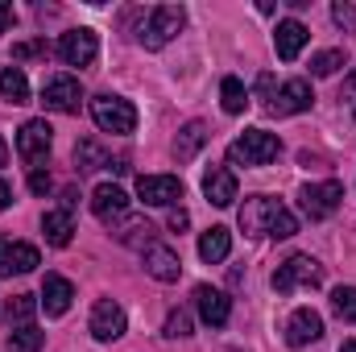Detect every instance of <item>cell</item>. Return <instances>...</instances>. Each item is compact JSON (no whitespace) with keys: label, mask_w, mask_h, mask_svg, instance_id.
Instances as JSON below:
<instances>
[{"label":"cell","mask_w":356,"mask_h":352,"mask_svg":"<svg viewBox=\"0 0 356 352\" xmlns=\"http://www.w3.org/2000/svg\"><path fill=\"white\" fill-rule=\"evenodd\" d=\"M42 104L54 108V112H79V104H83V88H79V79H71V75H54V79H46V88H42Z\"/></svg>","instance_id":"8fae6325"},{"label":"cell","mask_w":356,"mask_h":352,"mask_svg":"<svg viewBox=\"0 0 356 352\" xmlns=\"http://www.w3.org/2000/svg\"><path fill=\"white\" fill-rule=\"evenodd\" d=\"M0 95L8 104H29V79H25L21 67H4L0 71Z\"/></svg>","instance_id":"cb8c5ba5"},{"label":"cell","mask_w":356,"mask_h":352,"mask_svg":"<svg viewBox=\"0 0 356 352\" xmlns=\"http://www.w3.org/2000/svg\"><path fill=\"white\" fill-rule=\"evenodd\" d=\"M182 25H186V8L182 4H158V8H149V21H145V29L137 38H141L145 50H162L182 33Z\"/></svg>","instance_id":"3957f363"},{"label":"cell","mask_w":356,"mask_h":352,"mask_svg":"<svg viewBox=\"0 0 356 352\" xmlns=\"http://www.w3.org/2000/svg\"><path fill=\"white\" fill-rule=\"evenodd\" d=\"M50 133H54V129H50L46 120H25V125L17 129V154H21L25 166L38 170V166L50 158V141H54Z\"/></svg>","instance_id":"8992f818"},{"label":"cell","mask_w":356,"mask_h":352,"mask_svg":"<svg viewBox=\"0 0 356 352\" xmlns=\"http://www.w3.org/2000/svg\"><path fill=\"white\" fill-rule=\"evenodd\" d=\"M8 203H13V191H8V182H4V178H0V211H4V207H8Z\"/></svg>","instance_id":"ab89813d"},{"label":"cell","mask_w":356,"mask_h":352,"mask_svg":"<svg viewBox=\"0 0 356 352\" xmlns=\"http://www.w3.org/2000/svg\"><path fill=\"white\" fill-rule=\"evenodd\" d=\"M340 352H356V340H348V344H344V349H340Z\"/></svg>","instance_id":"b9f144b4"},{"label":"cell","mask_w":356,"mask_h":352,"mask_svg":"<svg viewBox=\"0 0 356 352\" xmlns=\"http://www.w3.org/2000/svg\"><path fill=\"white\" fill-rule=\"evenodd\" d=\"M323 336V315L311 311V307H298L290 319H286V344L290 349H307Z\"/></svg>","instance_id":"7c38bea8"},{"label":"cell","mask_w":356,"mask_h":352,"mask_svg":"<svg viewBox=\"0 0 356 352\" xmlns=\"http://www.w3.org/2000/svg\"><path fill=\"white\" fill-rule=\"evenodd\" d=\"M91 120L104 129V133H133L137 129V108L124 99V95H95L91 99Z\"/></svg>","instance_id":"277c9868"},{"label":"cell","mask_w":356,"mask_h":352,"mask_svg":"<svg viewBox=\"0 0 356 352\" xmlns=\"http://www.w3.org/2000/svg\"><path fill=\"white\" fill-rule=\"evenodd\" d=\"M71 298H75V286L63 278V273H46V282H42V311L50 315V319H58V315H67L71 311Z\"/></svg>","instance_id":"2e32d148"},{"label":"cell","mask_w":356,"mask_h":352,"mask_svg":"<svg viewBox=\"0 0 356 352\" xmlns=\"http://www.w3.org/2000/svg\"><path fill=\"white\" fill-rule=\"evenodd\" d=\"M203 195H207L211 207H232V199H236V175H232L228 166H207V175H203Z\"/></svg>","instance_id":"d6986e66"},{"label":"cell","mask_w":356,"mask_h":352,"mask_svg":"<svg viewBox=\"0 0 356 352\" xmlns=\"http://www.w3.org/2000/svg\"><path fill=\"white\" fill-rule=\"evenodd\" d=\"M332 21H336L340 29H348V33H353V29H356V8L348 4V0H336V4H332Z\"/></svg>","instance_id":"836d02e7"},{"label":"cell","mask_w":356,"mask_h":352,"mask_svg":"<svg viewBox=\"0 0 356 352\" xmlns=\"http://www.w3.org/2000/svg\"><path fill=\"white\" fill-rule=\"evenodd\" d=\"M162 336H170V340H182V336H191V311H170L166 315V328H162Z\"/></svg>","instance_id":"1f68e13d"},{"label":"cell","mask_w":356,"mask_h":352,"mask_svg":"<svg viewBox=\"0 0 356 352\" xmlns=\"http://www.w3.org/2000/svg\"><path fill=\"white\" fill-rule=\"evenodd\" d=\"M166 224H170V232H182V228H186V224H191V216H186V211H182V207H175V211H170V220H166Z\"/></svg>","instance_id":"8d00e7d4"},{"label":"cell","mask_w":356,"mask_h":352,"mask_svg":"<svg viewBox=\"0 0 356 352\" xmlns=\"http://www.w3.org/2000/svg\"><path fill=\"white\" fill-rule=\"evenodd\" d=\"M33 311H38V298H33V294H13V298L4 303V319H8V328H13V323L25 328V323L33 319Z\"/></svg>","instance_id":"4316f807"},{"label":"cell","mask_w":356,"mask_h":352,"mask_svg":"<svg viewBox=\"0 0 356 352\" xmlns=\"http://www.w3.org/2000/svg\"><path fill=\"white\" fill-rule=\"evenodd\" d=\"M91 336H95L99 344L124 336V307H120L116 298H99V303L91 307Z\"/></svg>","instance_id":"30bf717a"},{"label":"cell","mask_w":356,"mask_h":352,"mask_svg":"<svg viewBox=\"0 0 356 352\" xmlns=\"http://www.w3.org/2000/svg\"><path fill=\"white\" fill-rule=\"evenodd\" d=\"M340 67H348V54H344V50H319V54L311 58V75H315V79H327V75H336Z\"/></svg>","instance_id":"83f0119b"},{"label":"cell","mask_w":356,"mask_h":352,"mask_svg":"<svg viewBox=\"0 0 356 352\" xmlns=\"http://www.w3.org/2000/svg\"><path fill=\"white\" fill-rule=\"evenodd\" d=\"M241 228H245L249 237H277V241H286V237L298 232V220H294V211H286L277 199L253 195V199L241 203Z\"/></svg>","instance_id":"6da1fadb"},{"label":"cell","mask_w":356,"mask_h":352,"mask_svg":"<svg viewBox=\"0 0 356 352\" xmlns=\"http://www.w3.org/2000/svg\"><path fill=\"white\" fill-rule=\"evenodd\" d=\"M95 54H99V38L91 29H71V33L58 38V58L67 67H91Z\"/></svg>","instance_id":"9c48e42d"},{"label":"cell","mask_w":356,"mask_h":352,"mask_svg":"<svg viewBox=\"0 0 356 352\" xmlns=\"http://www.w3.org/2000/svg\"><path fill=\"white\" fill-rule=\"evenodd\" d=\"M75 166H79V175L83 170H99V166H112V158L95 145V141H79L75 145Z\"/></svg>","instance_id":"f1b7e54d"},{"label":"cell","mask_w":356,"mask_h":352,"mask_svg":"<svg viewBox=\"0 0 356 352\" xmlns=\"http://www.w3.org/2000/svg\"><path fill=\"white\" fill-rule=\"evenodd\" d=\"M340 199H344V186H340L336 178H327V182H311V186H302V195H298L307 220H327V216L340 207Z\"/></svg>","instance_id":"52a82bcc"},{"label":"cell","mask_w":356,"mask_h":352,"mask_svg":"<svg viewBox=\"0 0 356 352\" xmlns=\"http://www.w3.org/2000/svg\"><path fill=\"white\" fill-rule=\"evenodd\" d=\"M319 282H323V269L307 253H294V257H286L273 269V290L277 294H294L298 286H319Z\"/></svg>","instance_id":"5b68a950"},{"label":"cell","mask_w":356,"mask_h":352,"mask_svg":"<svg viewBox=\"0 0 356 352\" xmlns=\"http://www.w3.org/2000/svg\"><path fill=\"white\" fill-rule=\"evenodd\" d=\"M332 311L344 323H356V286H336L332 290Z\"/></svg>","instance_id":"f546056e"},{"label":"cell","mask_w":356,"mask_h":352,"mask_svg":"<svg viewBox=\"0 0 356 352\" xmlns=\"http://www.w3.org/2000/svg\"><path fill=\"white\" fill-rule=\"evenodd\" d=\"M46 54H50L46 38H38V42H17V46H13V58H17V63H25V58H46Z\"/></svg>","instance_id":"d6a6232c"},{"label":"cell","mask_w":356,"mask_h":352,"mask_svg":"<svg viewBox=\"0 0 356 352\" xmlns=\"http://www.w3.org/2000/svg\"><path fill=\"white\" fill-rule=\"evenodd\" d=\"M137 195H141V203H149V207H175L178 199L186 195V186H182V178H175V175H141L137 178Z\"/></svg>","instance_id":"ba28073f"},{"label":"cell","mask_w":356,"mask_h":352,"mask_svg":"<svg viewBox=\"0 0 356 352\" xmlns=\"http://www.w3.org/2000/svg\"><path fill=\"white\" fill-rule=\"evenodd\" d=\"M228 253H232V232H228L224 224H216V228H207V232L199 237V257L207 265L228 262Z\"/></svg>","instance_id":"44dd1931"},{"label":"cell","mask_w":356,"mask_h":352,"mask_svg":"<svg viewBox=\"0 0 356 352\" xmlns=\"http://www.w3.org/2000/svg\"><path fill=\"white\" fill-rule=\"evenodd\" d=\"M42 344H46V332H38L33 323L13 328V332H8V340H4V349H8V352H38Z\"/></svg>","instance_id":"d4e9b609"},{"label":"cell","mask_w":356,"mask_h":352,"mask_svg":"<svg viewBox=\"0 0 356 352\" xmlns=\"http://www.w3.org/2000/svg\"><path fill=\"white\" fill-rule=\"evenodd\" d=\"M145 273L158 278V282H178L182 262H178L175 249H166V245H149V249H145Z\"/></svg>","instance_id":"ffe728a7"},{"label":"cell","mask_w":356,"mask_h":352,"mask_svg":"<svg viewBox=\"0 0 356 352\" xmlns=\"http://www.w3.org/2000/svg\"><path fill=\"white\" fill-rule=\"evenodd\" d=\"M282 154V137L266 129H245L232 145H228V162L232 166H269Z\"/></svg>","instance_id":"7a4b0ae2"},{"label":"cell","mask_w":356,"mask_h":352,"mask_svg":"<svg viewBox=\"0 0 356 352\" xmlns=\"http://www.w3.org/2000/svg\"><path fill=\"white\" fill-rule=\"evenodd\" d=\"M116 237H120L124 245H141V241H145V249H149V241H154V224H149V220H133V224H129L124 232H116Z\"/></svg>","instance_id":"4dcf8cb0"},{"label":"cell","mask_w":356,"mask_h":352,"mask_svg":"<svg viewBox=\"0 0 356 352\" xmlns=\"http://www.w3.org/2000/svg\"><path fill=\"white\" fill-rule=\"evenodd\" d=\"M344 99L353 104V116H356V67H353V75L344 79Z\"/></svg>","instance_id":"f35d334b"},{"label":"cell","mask_w":356,"mask_h":352,"mask_svg":"<svg viewBox=\"0 0 356 352\" xmlns=\"http://www.w3.org/2000/svg\"><path fill=\"white\" fill-rule=\"evenodd\" d=\"M13 17H17V13H13V4H8V0H0V33H8V29H13Z\"/></svg>","instance_id":"74e56055"},{"label":"cell","mask_w":356,"mask_h":352,"mask_svg":"<svg viewBox=\"0 0 356 352\" xmlns=\"http://www.w3.org/2000/svg\"><path fill=\"white\" fill-rule=\"evenodd\" d=\"M50 186H54V182H50L46 170H33V175H29V191H33V195H46Z\"/></svg>","instance_id":"d590c367"},{"label":"cell","mask_w":356,"mask_h":352,"mask_svg":"<svg viewBox=\"0 0 356 352\" xmlns=\"http://www.w3.org/2000/svg\"><path fill=\"white\" fill-rule=\"evenodd\" d=\"M307 42H311V29H307L302 21H294V17H290V21H277V29H273V50H277L282 63H294Z\"/></svg>","instance_id":"9a60e30c"},{"label":"cell","mask_w":356,"mask_h":352,"mask_svg":"<svg viewBox=\"0 0 356 352\" xmlns=\"http://www.w3.org/2000/svg\"><path fill=\"white\" fill-rule=\"evenodd\" d=\"M4 162H8V145H4V137H0V170H4Z\"/></svg>","instance_id":"60d3db41"},{"label":"cell","mask_w":356,"mask_h":352,"mask_svg":"<svg viewBox=\"0 0 356 352\" xmlns=\"http://www.w3.org/2000/svg\"><path fill=\"white\" fill-rule=\"evenodd\" d=\"M203 145H207V125H203V120H191V125H182V129H178L175 158H178V162H191Z\"/></svg>","instance_id":"7402d4cb"},{"label":"cell","mask_w":356,"mask_h":352,"mask_svg":"<svg viewBox=\"0 0 356 352\" xmlns=\"http://www.w3.org/2000/svg\"><path fill=\"white\" fill-rule=\"evenodd\" d=\"M220 95H224V112H228V116H241V112L249 108V91H245V83H241L236 75H228V79L220 83Z\"/></svg>","instance_id":"484cf974"},{"label":"cell","mask_w":356,"mask_h":352,"mask_svg":"<svg viewBox=\"0 0 356 352\" xmlns=\"http://www.w3.org/2000/svg\"><path fill=\"white\" fill-rule=\"evenodd\" d=\"M91 211H95V220H104V224L124 220V216H129V195H124L116 182H99V186L91 191Z\"/></svg>","instance_id":"4fadbf2b"},{"label":"cell","mask_w":356,"mask_h":352,"mask_svg":"<svg viewBox=\"0 0 356 352\" xmlns=\"http://www.w3.org/2000/svg\"><path fill=\"white\" fill-rule=\"evenodd\" d=\"M42 232H46V241L54 245V249H67L71 245V237H75V220H71V211H46L42 216Z\"/></svg>","instance_id":"603a6c76"},{"label":"cell","mask_w":356,"mask_h":352,"mask_svg":"<svg viewBox=\"0 0 356 352\" xmlns=\"http://www.w3.org/2000/svg\"><path fill=\"white\" fill-rule=\"evenodd\" d=\"M195 307H199V319L207 328H224L232 315V298L216 286H195Z\"/></svg>","instance_id":"5bb4252c"},{"label":"cell","mask_w":356,"mask_h":352,"mask_svg":"<svg viewBox=\"0 0 356 352\" xmlns=\"http://www.w3.org/2000/svg\"><path fill=\"white\" fill-rule=\"evenodd\" d=\"M257 95H261V104H266V112H269V104H273V95H277V88H273V75H261V79H257Z\"/></svg>","instance_id":"e575fe53"},{"label":"cell","mask_w":356,"mask_h":352,"mask_svg":"<svg viewBox=\"0 0 356 352\" xmlns=\"http://www.w3.org/2000/svg\"><path fill=\"white\" fill-rule=\"evenodd\" d=\"M38 265H42V257H38L33 245H25V241H0V273H4V278L29 273V269H38Z\"/></svg>","instance_id":"ac0fdd59"},{"label":"cell","mask_w":356,"mask_h":352,"mask_svg":"<svg viewBox=\"0 0 356 352\" xmlns=\"http://www.w3.org/2000/svg\"><path fill=\"white\" fill-rule=\"evenodd\" d=\"M311 99H315V95H311V83H307V79H290V83L277 88L269 112H273V116H294V112H307Z\"/></svg>","instance_id":"e0dca14e"}]
</instances>
